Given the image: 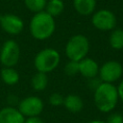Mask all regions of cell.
<instances>
[{
	"mask_svg": "<svg viewBox=\"0 0 123 123\" xmlns=\"http://www.w3.org/2000/svg\"><path fill=\"white\" fill-rule=\"evenodd\" d=\"M93 91V102L96 109L104 113L111 112L119 100L116 86L113 84L101 83Z\"/></svg>",
	"mask_w": 123,
	"mask_h": 123,
	"instance_id": "6da1fadb",
	"label": "cell"
},
{
	"mask_svg": "<svg viewBox=\"0 0 123 123\" xmlns=\"http://www.w3.org/2000/svg\"><path fill=\"white\" fill-rule=\"evenodd\" d=\"M31 36L37 40H45L52 37L56 30V22L53 16L45 11L35 13L29 24Z\"/></svg>",
	"mask_w": 123,
	"mask_h": 123,
	"instance_id": "7a4b0ae2",
	"label": "cell"
},
{
	"mask_svg": "<svg viewBox=\"0 0 123 123\" xmlns=\"http://www.w3.org/2000/svg\"><path fill=\"white\" fill-rule=\"evenodd\" d=\"M90 44L88 38L82 34L72 36L66 42L64 52L69 61L80 62L86 58L89 52Z\"/></svg>",
	"mask_w": 123,
	"mask_h": 123,
	"instance_id": "3957f363",
	"label": "cell"
},
{
	"mask_svg": "<svg viewBox=\"0 0 123 123\" xmlns=\"http://www.w3.org/2000/svg\"><path fill=\"white\" fill-rule=\"evenodd\" d=\"M61 55L54 48H44L38 51L34 59V65L37 71L49 73L54 71L60 64Z\"/></svg>",
	"mask_w": 123,
	"mask_h": 123,
	"instance_id": "277c9868",
	"label": "cell"
},
{
	"mask_svg": "<svg viewBox=\"0 0 123 123\" xmlns=\"http://www.w3.org/2000/svg\"><path fill=\"white\" fill-rule=\"evenodd\" d=\"M20 59V47L13 39L6 40L0 47V62L4 67H13Z\"/></svg>",
	"mask_w": 123,
	"mask_h": 123,
	"instance_id": "5b68a950",
	"label": "cell"
},
{
	"mask_svg": "<svg viewBox=\"0 0 123 123\" xmlns=\"http://www.w3.org/2000/svg\"><path fill=\"white\" fill-rule=\"evenodd\" d=\"M123 75L122 64L114 60L107 61L101 66H99L98 77L102 83L113 84L121 79Z\"/></svg>",
	"mask_w": 123,
	"mask_h": 123,
	"instance_id": "8992f818",
	"label": "cell"
},
{
	"mask_svg": "<svg viewBox=\"0 0 123 123\" xmlns=\"http://www.w3.org/2000/svg\"><path fill=\"white\" fill-rule=\"evenodd\" d=\"M91 23L93 27L99 31L107 32L112 31L116 27V16L115 14L107 9H102L96 11L92 13Z\"/></svg>",
	"mask_w": 123,
	"mask_h": 123,
	"instance_id": "52a82bcc",
	"label": "cell"
},
{
	"mask_svg": "<svg viewBox=\"0 0 123 123\" xmlns=\"http://www.w3.org/2000/svg\"><path fill=\"white\" fill-rule=\"evenodd\" d=\"M44 108V103L42 99L36 95L27 96L23 99H21L17 105L18 111L22 113V115L27 117H33V116H38Z\"/></svg>",
	"mask_w": 123,
	"mask_h": 123,
	"instance_id": "ba28073f",
	"label": "cell"
},
{
	"mask_svg": "<svg viewBox=\"0 0 123 123\" xmlns=\"http://www.w3.org/2000/svg\"><path fill=\"white\" fill-rule=\"evenodd\" d=\"M0 27L9 35H19L24 29V22L21 17L12 13H5L0 15Z\"/></svg>",
	"mask_w": 123,
	"mask_h": 123,
	"instance_id": "9c48e42d",
	"label": "cell"
},
{
	"mask_svg": "<svg viewBox=\"0 0 123 123\" xmlns=\"http://www.w3.org/2000/svg\"><path fill=\"white\" fill-rule=\"evenodd\" d=\"M78 63H79V73L86 79L88 80L98 76L99 64L94 59L86 57L80 62H78Z\"/></svg>",
	"mask_w": 123,
	"mask_h": 123,
	"instance_id": "30bf717a",
	"label": "cell"
},
{
	"mask_svg": "<svg viewBox=\"0 0 123 123\" xmlns=\"http://www.w3.org/2000/svg\"><path fill=\"white\" fill-rule=\"evenodd\" d=\"M25 117L16 107L8 106L0 110V123H24Z\"/></svg>",
	"mask_w": 123,
	"mask_h": 123,
	"instance_id": "8fae6325",
	"label": "cell"
},
{
	"mask_svg": "<svg viewBox=\"0 0 123 123\" xmlns=\"http://www.w3.org/2000/svg\"><path fill=\"white\" fill-rule=\"evenodd\" d=\"M62 106L70 112L76 113L83 110L84 108V101L81 96L77 94H68L63 98Z\"/></svg>",
	"mask_w": 123,
	"mask_h": 123,
	"instance_id": "7c38bea8",
	"label": "cell"
},
{
	"mask_svg": "<svg viewBox=\"0 0 123 123\" xmlns=\"http://www.w3.org/2000/svg\"><path fill=\"white\" fill-rule=\"evenodd\" d=\"M75 11L84 16L92 14L96 9V0H73Z\"/></svg>",
	"mask_w": 123,
	"mask_h": 123,
	"instance_id": "4fadbf2b",
	"label": "cell"
},
{
	"mask_svg": "<svg viewBox=\"0 0 123 123\" xmlns=\"http://www.w3.org/2000/svg\"><path fill=\"white\" fill-rule=\"evenodd\" d=\"M1 80L8 86H14L19 82V73L13 67H3L0 72Z\"/></svg>",
	"mask_w": 123,
	"mask_h": 123,
	"instance_id": "5bb4252c",
	"label": "cell"
},
{
	"mask_svg": "<svg viewBox=\"0 0 123 123\" xmlns=\"http://www.w3.org/2000/svg\"><path fill=\"white\" fill-rule=\"evenodd\" d=\"M48 76L46 73L37 71L36 74L32 76L31 79V86L36 91H42L48 86Z\"/></svg>",
	"mask_w": 123,
	"mask_h": 123,
	"instance_id": "9a60e30c",
	"label": "cell"
},
{
	"mask_svg": "<svg viewBox=\"0 0 123 123\" xmlns=\"http://www.w3.org/2000/svg\"><path fill=\"white\" fill-rule=\"evenodd\" d=\"M109 43L114 50L123 49V29L114 28L109 37Z\"/></svg>",
	"mask_w": 123,
	"mask_h": 123,
	"instance_id": "2e32d148",
	"label": "cell"
},
{
	"mask_svg": "<svg viewBox=\"0 0 123 123\" xmlns=\"http://www.w3.org/2000/svg\"><path fill=\"white\" fill-rule=\"evenodd\" d=\"M64 10V3L62 0H49L45 6V12L51 16L60 15Z\"/></svg>",
	"mask_w": 123,
	"mask_h": 123,
	"instance_id": "e0dca14e",
	"label": "cell"
},
{
	"mask_svg": "<svg viewBox=\"0 0 123 123\" xmlns=\"http://www.w3.org/2000/svg\"><path fill=\"white\" fill-rule=\"evenodd\" d=\"M46 3L47 0H24L25 7L34 13L44 11Z\"/></svg>",
	"mask_w": 123,
	"mask_h": 123,
	"instance_id": "ac0fdd59",
	"label": "cell"
},
{
	"mask_svg": "<svg viewBox=\"0 0 123 123\" xmlns=\"http://www.w3.org/2000/svg\"><path fill=\"white\" fill-rule=\"evenodd\" d=\"M63 72L69 76V77H72V76H75L76 74L79 73V63L78 62H74V61H68L64 67H63Z\"/></svg>",
	"mask_w": 123,
	"mask_h": 123,
	"instance_id": "d6986e66",
	"label": "cell"
},
{
	"mask_svg": "<svg viewBox=\"0 0 123 123\" xmlns=\"http://www.w3.org/2000/svg\"><path fill=\"white\" fill-rule=\"evenodd\" d=\"M63 96L59 93V92H53L52 94H50L49 98H48V102L50 105L54 106V107H59L62 106L63 104Z\"/></svg>",
	"mask_w": 123,
	"mask_h": 123,
	"instance_id": "ffe728a7",
	"label": "cell"
},
{
	"mask_svg": "<svg viewBox=\"0 0 123 123\" xmlns=\"http://www.w3.org/2000/svg\"><path fill=\"white\" fill-rule=\"evenodd\" d=\"M106 122L107 123H123V115L120 112H110Z\"/></svg>",
	"mask_w": 123,
	"mask_h": 123,
	"instance_id": "44dd1931",
	"label": "cell"
},
{
	"mask_svg": "<svg viewBox=\"0 0 123 123\" xmlns=\"http://www.w3.org/2000/svg\"><path fill=\"white\" fill-rule=\"evenodd\" d=\"M101 80L99 79V77H95V78H92V79H88V82H87V85L90 86V88H92L93 90L101 84Z\"/></svg>",
	"mask_w": 123,
	"mask_h": 123,
	"instance_id": "7402d4cb",
	"label": "cell"
},
{
	"mask_svg": "<svg viewBox=\"0 0 123 123\" xmlns=\"http://www.w3.org/2000/svg\"><path fill=\"white\" fill-rule=\"evenodd\" d=\"M24 123H45V122L39 116H33V117L25 118Z\"/></svg>",
	"mask_w": 123,
	"mask_h": 123,
	"instance_id": "603a6c76",
	"label": "cell"
},
{
	"mask_svg": "<svg viewBox=\"0 0 123 123\" xmlns=\"http://www.w3.org/2000/svg\"><path fill=\"white\" fill-rule=\"evenodd\" d=\"M117 88V93H118V97H119V100H121L123 102V80L120 81L119 85L116 86Z\"/></svg>",
	"mask_w": 123,
	"mask_h": 123,
	"instance_id": "cb8c5ba5",
	"label": "cell"
},
{
	"mask_svg": "<svg viewBox=\"0 0 123 123\" xmlns=\"http://www.w3.org/2000/svg\"><path fill=\"white\" fill-rule=\"evenodd\" d=\"M87 123H107V122L104 120H100V119H94V120H91Z\"/></svg>",
	"mask_w": 123,
	"mask_h": 123,
	"instance_id": "d4e9b609",
	"label": "cell"
},
{
	"mask_svg": "<svg viewBox=\"0 0 123 123\" xmlns=\"http://www.w3.org/2000/svg\"><path fill=\"white\" fill-rule=\"evenodd\" d=\"M122 115H123V111H122Z\"/></svg>",
	"mask_w": 123,
	"mask_h": 123,
	"instance_id": "484cf974",
	"label": "cell"
},
{
	"mask_svg": "<svg viewBox=\"0 0 123 123\" xmlns=\"http://www.w3.org/2000/svg\"><path fill=\"white\" fill-rule=\"evenodd\" d=\"M0 47H1V44H0Z\"/></svg>",
	"mask_w": 123,
	"mask_h": 123,
	"instance_id": "4316f807",
	"label": "cell"
}]
</instances>
